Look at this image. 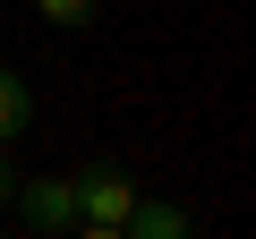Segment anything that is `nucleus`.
<instances>
[{
    "label": "nucleus",
    "mask_w": 256,
    "mask_h": 239,
    "mask_svg": "<svg viewBox=\"0 0 256 239\" xmlns=\"http://www.w3.org/2000/svg\"><path fill=\"white\" fill-rule=\"evenodd\" d=\"M128 205H137V180H128L120 162H86V171H77V222H68V230L120 239V230H128Z\"/></svg>",
    "instance_id": "f257e3e1"
},
{
    "label": "nucleus",
    "mask_w": 256,
    "mask_h": 239,
    "mask_svg": "<svg viewBox=\"0 0 256 239\" xmlns=\"http://www.w3.org/2000/svg\"><path fill=\"white\" fill-rule=\"evenodd\" d=\"M9 205H18L26 230H68V222H77V180H68V171H60V180H18Z\"/></svg>",
    "instance_id": "f03ea898"
},
{
    "label": "nucleus",
    "mask_w": 256,
    "mask_h": 239,
    "mask_svg": "<svg viewBox=\"0 0 256 239\" xmlns=\"http://www.w3.org/2000/svg\"><path fill=\"white\" fill-rule=\"evenodd\" d=\"M128 230H137V239H180V230H188V205L137 196V205H128Z\"/></svg>",
    "instance_id": "7ed1b4c3"
},
{
    "label": "nucleus",
    "mask_w": 256,
    "mask_h": 239,
    "mask_svg": "<svg viewBox=\"0 0 256 239\" xmlns=\"http://www.w3.org/2000/svg\"><path fill=\"white\" fill-rule=\"evenodd\" d=\"M26 128H34V94H26V77H18V68H0V146L26 137Z\"/></svg>",
    "instance_id": "20e7f679"
},
{
    "label": "nucleus",
    "mask_w": 256,
    "mask_h": 239,
    "mask_svg": "<svg viewBox=\"0 0 256 239\" xmlns=\"http://www.w3.org/2000/svg\"><path fill=\"white\" fill-rule=\"evenodd\" d=\"M34 9H43L60 34H86V26H94V0H34Z\"/></svg>",
    "instance_id": "39448f33"
},
{
    "label": "nucleus",
    "mask_w": 256,
    "mask_h": 239,
    "mask_svg": "<svg viewBox=\"0 0 256 239\" xmlns=\"http://www.w3.org/2000/svg\"><path fill=\"white\" fill-rule=\"evenodd\" d=\"M9 188H18V162H9V146H0V205H9Z\"/></svg>",
    "instance_id": "423d86ee"
}]
</instances>
